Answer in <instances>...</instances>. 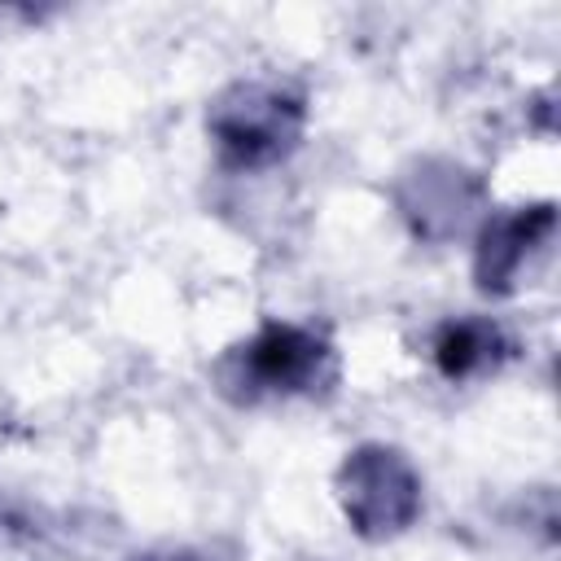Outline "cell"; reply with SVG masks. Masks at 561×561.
Listing matches in <instances>:
<instances>
[{
  "instance_id": "1",
  "label": "cell",
  "mask_w": 561,
  "mask_h": 561,
  "mask_svg": "<svg viewBox=\"0 0 561 561\" xmlns=\"http://www.w3.org/2000/svg\"><path fill=\"white\" fill-rule=\"evenodd\" d=\"M307 127V101L285 79H241L206 110V136L224 167L263 171L285 162Z\"/></svg>"
},
{
  "instance_id": "2",
  "label": "cell",
  "mask_w": 561,
  "mask_h": 561,
  "mask_svg": "<svg viewBox=\"0 0 561 561\" xmlns=\"http://www.w3.org/2000/svg\"><path fill=\"white\" fill-rule=\"evenodd\" d=\"M333 381V346L294 320H267L219 359V390L237 403L302 399Z\"/></svg>"
},
{
  "instance_id": "3",
  "label": "cell",
  "mask_w": 561,
  "mask_h": 561,
  "mask_svg": "<svg viewBox=\"0 0 561 561\" xmlns=\"http://www.w3.org/2000/svg\"><path fill=\"white\" fill-rule=\"evenodd\" d=\"M337 500L355 535L394 539L421 513V478L403 451L386 443H364L346 451L337 469Z\"/></svg>"
},
{
  "instance_id": "4",
  "label": "cell",
  "mask_w": 561,
  "mask_h": 561,
  "mask_svg": "<svg viewBox=\"0 0 561 561\" xmlns=\"http://www.w3.org/2000/svg\"><path fill=\"white\" fill-rule=\"evenodd\" d=\"M548 237H552V202L522 206V210H513V215L486 219V228H482V237H478V250H473L478 289H486V294H508V289L526 276L530 254H535V250H548Z\"/></svg>"
},
{
  "instance_id": "5",
  "label": "cell",
  "mask_w": 561,
  "mask_h": 561,
  "mask_svg": "<svg viewBox=\"0 0 561 561\" xmlns=\"http://www.w3.org/2000/svg\"><path fill=\"white\" fill-rule=\"evenodd\" d=\"M508 333L491 316H451L430 337V359L443 381H473L508 359Z\"/></svg>"
},
{
  "instance_id": "6",
  "label": "cell",
  "mask_w": 561,
  "mask_h": 561,
  "mask_svg": "<svg viewBox=\"0 0 561 561\" xmlns=\"http://www.w3.org/2000/svg\"><path fill=\"white\" fill-rule=\"evenodd\" d=\"M131 561H197L188 552H145V557H131Z\"/></svg>"
}]
</instances>
